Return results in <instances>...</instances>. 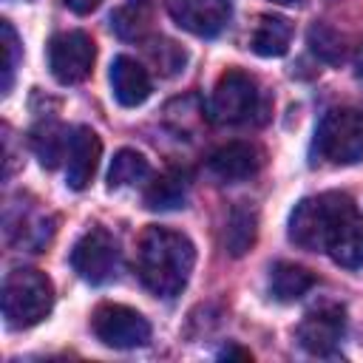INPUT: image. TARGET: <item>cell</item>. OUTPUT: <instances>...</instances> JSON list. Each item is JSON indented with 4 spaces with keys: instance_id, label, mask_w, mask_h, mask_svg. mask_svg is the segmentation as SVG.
<instances>
[{
    "instance_id": "6da1fadb",
    "label": "cell",
    "mask_w": 363,
    "mask_h": 363,
    "mask_svg": "<svg viewBox=\"0 0 363 363\" xmlns=\"http://www.w3.org/2000/svg\"><path fill=\"white\" fill-rule=\"evenodd\" d=\"M289 241L309 252H326L346 269L363 267V213L346 193L301 199L289 213Z\"/></svg>"
},
{
    "instance_id": "7a4b0ae2",
    "label": "cell",
    "mask_w": 363,
    "mask_h": 363,
    "mask_svg": "<svg viewBox=\"0 0 363 363\" xmlns=\"http://www.w3.org/2000/svg\"><path fill=\"white\" fill-rule=\"evenodd\" d=\"M196 247L187 235L167 227H147L136 247V272L156 298H176L190 281Z\"/></svg>"
},
{
    "instance_id": "3957f363",
    "label": "cell",
    "mask_w": 363,
    "mask_h": 363,
    "mask_svg": "<svg viewBox=\"0 0 363 363\" xmlns=\"http://www.w3.org/2000/svg\"><path fill=\"white\" fill-rule=\"evenodd\" d=\"M54 306V284L40 269H14L3 281V318L11 329L40 323Z\"/></svg>"
},
{
    "instance_id": "277c9868",
    "label": "cell",
    "mask_w": 363,
    "mask_h": 363,
    "mask_svg": "<svg viewBox=\"0 0 363 363\" xmlns=\"http://www.w3.org/2000/svg\"><path fill=\"white\" fill-rule=\"evenodd\" d=\"M264 94L258 82L238 68H227L207 102V116L216 125H250L264 119Z\"/></svg>"
},
{
    "instance_id": "5b68a950",
    "label": "cell",
    "mask_w": 363,
    "mask_h": 363,
    "mask_svg": "<svg viewBox=\"0 0 363 363\" xmlns=\"http://www.w3.org/2000/svg\"><path fill=\"white\" fill-rule=\"evenodd\" d=\"M312 150L329 164L363 162V111L360 108L326 111L315 128Z\"/></svg>"
},
{
    "instance_id": "8992f818",
    "label": "cell",
    "mask_w": 363,
    "mask_h": 363,
    "mask_svg": "<svg viewBox=\"0 0 363 363\" xmlns=\"http://www.w3.org/2000/svg\"><path fill=\"white\" fill-rule=\"evenodd\" d=\"M71 267L82 281H88L94 286L111 284L119 272V244H116V238L105 227H91L74 244Z\"/></svg>"
},
{
    "instance_id": "52a82bcc",
    "label": "cell",
    "mask_w": 363,
    "mask_h": 363,
    "mask_svg": "<svg viewBox=\"0 0 363 363\" xmlns=\"http://www.w3.org/2000/svg\"><path fill=\"white\" fill-rule=\"evenodd\" d=\"M96 60V45L85 31H62L48 43V68L57 82L77 85L91 77Z\"/></svg>"
},
{
    "instance_id": "ba28073f",
    "label": "cell",
    "mask_w": 363,
    "mask_h": 363,
    "mask_svg": "<svg viewBox=\"0 0 363 363\" xmlns=\"http://www.w3.org/2000/svg\"><path fill=\"white\" fill-rule=\"evenodd\" d=\"M91 329L96 340L111 349H136L150 340V323L130 306L122 303H102L94 309Z\"/></svg>"
},
{
    "instance_id": "9c48e42d",
    "label": "cell",
    "mask_w": 363,
    "mask_h": 363,
    "mask_svg": "<svg viewBox=\"0 0 363 363\" xmlns=\"http://www.w3.org/2000/svg\"><path fill=\"white\" fill-rule=\"evenodd\" d=\"M173 23L196 37H216L227 28L233 0H164Z\"/></svg>"
},
{
    "instance_id": "30bf717a",
    "label": "cell",
    "mask_w": 363,
    "mask_h": 363,
    "mask_svg": "<svg viewBox=\"0 0 363 363\" xmlns=\"http://www.w3.org/2000/svg\"><path fill=\"white\" fill-rule=\"evenodd\" d=\"M343 332H346V315L340 306H318L312 312L303 315L301 326H298V343L309 352V354H318V357H329L340 340H343Z\"/></svg>"
},
{
    "instance_id": "8fae6325",
    "label": "cell",
    "mask_w": 363,
    "mask_h": 363,
    "mask_svg": "<svg viewBox=\"0 0 363 363\" xmlns=\"http://www.w3.org/2000/svg\"><path fill=\"white\" fill-rule=\"evenodd\" d=\"M264 167V150L252 142H230L207 159V170L221 184H238L252 179Z\"/></svg>"
},
{
    "instance_id": "7c38bea8",
    "label": "cell",
    "mask_w": 363,
    "mask_h": 363,
    "mask_svg": "<svg viewBox=\"0 0 363 363\" xmlns=\"http://www.w3.org/2000/svg\"><path fill=\"white\" fill-rule=\"evenodd\" d=\"M99 156H102V142L99 136L79 125L71 130L68 136V156H65V184L71 190H85L96 173V164H99Z\"/></svg>"
},
{
    "instance_id": "4fadbf2b",
    "label": "cell",
    "mask_w": 363,
    "mask_h": 363,
    "mask_svg": "<svg viewBox=\"0 0 363 363\" xmlns=\"http://www.w3.org/2000/svg\"><path fill=\"white\" fill-rule=\"evenodd\" d=\"M111 88H113V96L119 105L136 108L150 96L153 82H150V74L142 62L122 54L111 62Z\"/></svg>"
},
{
    "instance_id": "5bb4252c",
    "label": "cell",
    "mask_w": 363,
    "mask_h": 363,
    "mask_svg": "<svg viewBox=\"0 0 363 363\" xmlns=\"http://www.w3.org/2000/svg\"><path fill=\"white\" fill-rule=\"evenodd\" d=\"M258 238V210L247 201L233 204L227 221H224V250L233 258L247 255L255 247Z\"/></svg>"
},
{
    "instance_id": "9a60e30c",
    "label": "cell",
    "mask_w": 363,
    "mask_h": 363,
    "mask_svg": "<svg viewBox=\"0 0 363 363\" xmlns=\"http://www.w3.org/2000/svg\"><path fill=\"white\" fill-rule=\"evenodd\" d=\"M292 43V23L278 14H264L258 17L252 34H250V48L258 57H284Z\"/></svg>"
},
{
    "instance_id": "2e32d148",
    "label": "cell",
    "mask_w": 363,
    "mask_h": 363,
    "mask_svg": "<svg viewBox=\"0 0 363 363\" xmlns=\"http://www.w3.org/2000/svg\"><path fill=\"white\" fill-rule=\"evenodd\" d=\"M315 286V275L301 267V264H292V261H278L272 269H269V292L275 301H298L303 298L309 289Z\"/></svg>"
},
{
    "instance_id": "e0dca14e",
    "label": "cell",
    "mask_w": 363,
    "mask_h": 363,
    "mask_svg": "<svg viewBox=\"0 0 363 363\" xmlns=\"http://www.w3.org/2000/svg\"><path fill=\"white\" fill-rule=\"evenodd\" d=\"M153 26V0H125L113 14H111V28L122 40H145Z\"/></svg>"
},
{
    "instance_id": "ac0fdd59",
    "label": "cell",
    "mask_w": 363,
    "mask_h": 363,
    "mask_svg": "<svg viewBox=\"0 0 363 363\" xmlns=\"http://www.w3.org/2000/svg\"><path fill=\"white\" fill-rule=\"evenodd\" d=\"M187 201V182L179 170H167L162 173L159 179H153L145 190V207L147 210H159V213H167V210H179L184 207Z\"/></svg>"
},
{
    "instance_id": "d6986e66",
    "label": "cell",
    "mask_w": 363,
    "mask_h": 363,
    "mask_svg": "<svg viewBox=\"0 0 363 363\" xmlns=\"http://www.w3.org/2000/svg\"><path fill=\"white\" fill-rule=\"evenodd\" d=\"M68 136L57 122H40L34 130H31V147L40 159L43 167H57L65 156H68Z\"/></svg>"
},
{
    "instance_id": "ffe728a7",
    "label": "cell",
    "mask_w": 363,
    "mask_h": 363,
    "mask_svg": "<svg viewBox=\"0 0 363 363\" xmlns=\"http://www.w3.org/2000/svg\"><path fill=\"white\" fill-rule=\"evenodd\" d=\"M147 179H150V162L139 150L122 147L113 156L111 170H108V187L111 190L130 187V184H139V182H147Z\"/></svg>"
},
{
    "instance_id": "44dd1931",
    "label": "cell",
    "mask_w": 363,
    "mask_h": 363,
    "mask_svg": "<svg viewBox=\"0 0 363 363\" xmlns=\"http://www.w3.org/2000/svg\"><path fill=\"white\" fill-rule=\"evenodd\" d=\"M306 43H309V51L318 60L329 62V65H340L346 60V43H343V37L332 26H326V23H315L306 31Z\"/></svg>"
},
{
    "instance_id": "7402d4cb",
    "label": "cell",
    "mask_w": 363,
    "mask_h": 363,
    "mask_svg": "<svg viewBox=\"0 0 363 363\" xmlns=\"http://www.w3.org/2000/svg\"><path fill=\"white\" fill-rule=\"evenodd\" d=\"M147 54H150L153 65L159 68V74H164V77H176L179 71H184L187 54H184V48H182L179 43H173V40H164V37L153 40V43L147 45Z\"/></svg>"
},
{
    "instance_id": "603a6c76",
    "label": "cell",
    "mask_w": 363,
    "mask_h": 363,
    "mask_svg": "<svg viewBox=\"0 0 363 363\" xmlns=\"http://www.w3.org/2000/svg\"><path fill=\"white\" fill-rule=\"evenodd\" d=\"M0 28H3V45H0L3 48V94H9V88L14 82V68L20 62V40L9 20H3Z\"/></svg>"
},
{
    "instance_id": "cb8c5ba5",
    "label": "cell",
    "mask_w": 363,
    "mask_h": 363,
    "mask_svg": "<svg viewBox=\"0 0 363 363\" xmlns=\"http://www.w3.org/2000/svg\"><path fill=\"white\" fill-rule=\"evenodd\" d=\"M74 14H91V11H96L105 0H62Z\"/></svg>"
},
{
    "instance_id": "d4e9b609",
    "label": "cell",
    "mask_w": 363,
    "mask_h": 363,
    "mask_svg": "<svg viewBox=\"0 0 363 363\" xmlns=\"http://www.w3.org/2000/svg\"><path fill=\"white\" fill-rule=\"evenodd\" d=\"M218 357H224V360H233V357H238V360H252V354H250L247 349H241V346H235V343H230V346H224V349L218 352Z\"/></svg>"
},
{
    "instance_id": "484cf974",
    "label": "cell",
    "mask_w": 363,
    "mask_h": 363,
    "mask_svg": "<svg viewBox=\"0 0 363 363\" xmlns=\"http://www.w3.org/2000/svg\"><path fill=\"white\" fill-rule=\"evenodd\" d=\"M354 71H357V77H363V43H360L357 57H354Z\"/></svg>"
},
{
    "instance_id": "4316f807",
    "label": "cell",
    "mask_w": 363,
    "mask_h": 363,
    "mask_svg": "<svg viewBox=\"0 0 363 363\" xmlns=\"http://www.w3.org/2000/svg\"><path fill=\"white\" fill-rule=\"evenodd\" d=\"M272 3H281V6H292V3H298V0H272Z\"/></svg>"
}]
</instances>
